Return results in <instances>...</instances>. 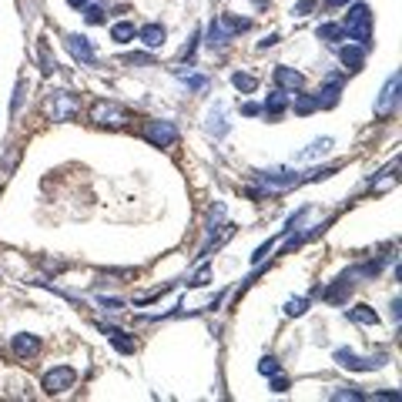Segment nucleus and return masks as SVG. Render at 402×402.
Here are the masks:
<instances>
[{
    "label": "nucleus",
    "mask_w": 402,
    "mask_h": 402,
    "mask_svg": "<svg viewBox=\"0 0 402 402\" xmlns=\"http://www.w3.org/2000/svg\"><path fill=\"white\" fill-rule=\"evenodd\" d=\"M342 31L345 37H352L359 47H372V10H369V3H352L349 7V14L342 20Z\"/></svg>",
    "instance_id": "obj_1"
},
{
    "label": "nucleus",
    "mask_w": 402,
    "mask_h": 402,
    "mask_svg": "<svg viewBox=\"0 0 402 402\" xmlns=\"http://www.w3.org/2000/svg\"><path fill=\"white\" fill-rule=\"evenodd\" d=\"M87 117L101 128H124L128 124V108H121L117 101H94Z\"/></svg>",
    "instance_id": "obj_2"
},
{
    "label": "nucleus",
    "mask_w": 402,
    "mask_h": 402,
    "mask_svg": "<svg viewBox=\"0 0 402 402\" xmlns=\"http://www.w3.org/2000/svg\"><path fill=\"white\" fill-rule=\"evenodd\" d=\"M144 141L151 144V148H174L178 144V128H174L171 121H161V117H154V121H144Z\"/></svg>",
    "instance_id": "obj_3"
},
{
    "label": "nucleus",
    "mask_w": 402,
    "mask_h": 402,
    "mask_svg": "<svg viewBox=\"0 0 402 402\" xmlns=\"http://www.w3.org/2000/svg\"><path fill=\"white\" fill-rule=\"evenodd\" d=\"M77 111H81V101L71 91H54L47 97V117L51 121H71Z\"/></svg>",
    "instance_id": "obj_4"
},
{
    "label": "nucleus",
    "mask_w": 402,
    "mask_h": 402,
    "mask_svg": "<svg viewBox=\"0 0 402 402\" xmlns=\"http://www.w3.org/2000/svg\"><path fill=\"white\" fill-rule=\"evenodd\" d=\"M74 383H77V372L71 369V365H54L51 372H44L40 389H44L47 396H60V392H67Z\"/></svg>",
    "instance_id": "obj_5"
},
{
    "label": "nucleus",
    "mask_w": 402,
    "mask_h": 402,
    "mask_svg": "<svg viewBox=\"0 0 402 402\" xmlns=\"http://www.w3.org/2000/svg\"><path fill=\"white\" fill-rule=\"evenodd\" d=\"M258 181L271 188V192H285V188H295L308 181V174H299V171H288V168H271V171H258Z\"/></svg>",
    "instance_id": "obj_6"
},
{
    "label": "nucleus",
    "mask_w": 402,
    "mask_h": 402,
    "mask_svg": "<svg viewBox=\"0 0 402 402\" xmlns=\"http://www.w3.org/2000/svg\"><path fill=\"white\" fill-rule=\"evenodd\" d=\"M335 362L349 369V372H376V369H383L385 365V355H372V359H362V355H355L352 349H339L335 352Z\"/></svg>",
    "instance_id": "obj_7"
},
{
    "label": "nucleus",
    "mask_w": 402,
    "mask_h": 402,
    "mask_svg": "<svg viewBox=\"0 0 402 402\" xmlns=\"http://www.w3.org/2000/svg\"><path fill=\"white\" fill-rule=\"evenodd\" d=\"M271 77H275V87H278V91H285V94H295V91H302V84H305L302 71H295V67H285V64H278Z\"/></svg>",
    "instance_id": "obj_8"
},
{
    "label": "nucleus",
    "mask_w": 402,
    "mask_h": 402,
    "mask_svg": "<svg viewBox=\"0 0 402 402\" xmlns=\"http://www.w3.org/2000/svg\"><path fill=\"white\" fill-rule=\"evenodd\" d=\"M399 74H392L389 81H385V87H383V97L376 101V115L379 117H389L392 115V108H396V101H399Z\"/></svg>",
    "instance_id": "obj_9"
},
{
    "label": "nucleus",
    "mask_w": 402,
    "mask_h": 402,
    "mask_svg": "<svg viewBox=\"0 0 402 402\" xmlns=\"http://www.w3.org/2000/svg\"><path fill=\"white\" fill-rule=\"evenodd\" d=\"M97 328L111 339V345H115L121 355H134V352H137V339H134V335H128V332H121V328H115V326H104V322Z\"/></svg>",
    "instance_id": "obj_10"
},
{
    "label": "nucleus",
    "mask_w": 402,
    "mask_h": 402,
    "mask_svg": "<svg viewBox=\"0 0 402 402\" xmlns=\"http://www.w3.org/2000/svg\"><path fill=\"white\" fill-rule=\"evenodd\" d=\"M10 349H14L17 359H37L40 355V339L37 335H31V332H20V335L10 339Z\"/></svg>",
    "instance_id": "obj_11"
},
{
    "label": "nucleus",
    "mask_w": 402,
    "mask_h": 402,
    "mask_svg": "<svg viewBox=\"0 0 402 402\" xmlns=\"http://www.w3.org/2000/svg\"><path fill=\"white\" fill-rule=\"evenodd\" d=\"M67 51H71V54H74L81 64H94V60H97L94 47H91V40L81 37V34H67Z\"/></svg>",
    "instance_id": "obj_12"
},
{
    "label": "nucleus",
    "mask_w": 402,
    "mask_h": 402,
    "mask_svg": "<svg viewBox=\"0 0 402 402\" xmlns=\"http://www.w3.org/2000/svg\"><path fill=\"white\" fill-rule=\"evenodd\" d=\"M339 91H342V74H332L326 77V84H322V91H319V108H335L339 104Z\"/></svg>",
    "instance_id": "obj_13"
},
{
    "label": "nucleus",
    "mask_w": 402,
    "mask_h": 402,
    "mask_svg": "<svg viewBox=\"0 0 402 402\" xmlns=\"http://www.w3.org/2000/svg\"><path fill=\"white\" fill-rule=\"evenodd\" d=\"M339 60L345 64V71H362L365 47H359V44H342V47H339Z\"/></svg>",
    "instance_id": "obj_14"
},
{
    "label": "nucleus",
    "mask_w": 402,
    "mask_h": 402,
    "mask_svg": "<svg viewBox=\"0 0 402 402\" xmlns=\"http://www.w3.org/2000/svg\"><path fill=\"white\" fill-rule=\"evenodd\" d=\"M137 37H141V44H144V47L158 51V47H165V40H168V31H165L161 24H144V27L137 31Z\"/></svg>",
    "instance_id": "obj_15"
},
{
    "label": "nucleus",
    "mask_w": 402,
    "mask_h": 402,
    "mask_svg": "<svg viewBox=\"0 0 402 402\" xmlns=\"http://www.w3.org/2000/svg\"><path fill=\"white\" fill-rule=\"evenodd\" d=\"M262 111H265L268 117L285 115V111H288V94H285V91H278V87H275V91H271V94L265 97V104H262Z\"/></svg>",
    "instance_id": "obj_16"
},
{
    "label": "nucleus",
    "mask_w": 402,
    "mask_h": 402,
    "mask_svg": "<svg viewBox=\"0 0 402 402\" xmlns=\"http://www.w3.org/2000/svg\"><path fill=\"white\" fill-rule=\"evenodd\" d=\"M332 144H335V141H332V137H315V141H312V144H308L305 151H299V154H295V161H315V158H319V154L332 151Z\"/></svg>",
    "instance_id": "obj_17"
},
{
    "label": "nucleus",
    "mask_w": 402,
    "mask_h": 402,
    "mask_svg": "<svg viewBox=\"0 0 402 402\" xmlns=\"http://www.w3.org/2000/svg\"><path fill=\"white\" fill-rule=\"evenodd\" d=\"M352 285H355V282H352V275H342V278H339L335 285L322 292V299H326V302H335V305H339V302L345 299V292H352Z\"/></svg>",
    "instance_id": "obj_18"
},
{
    "label": "nucleus",
    "mask_w": 402,
    "mask_h": 402,
    "mask_svg": "<svg viewBox=\"0 0 402 402\" xmlns=\"http://www.w3.org/2000/svg\"><path fill=\"white\" fill-rule=\"evenodd\" d=\"M315 37L322 40V44H342V40H345V31H342V24H319Z\"/></svg>",
    "instance_id": "obj_19"
},
{
    "label": "nucleus",
    "mask_w": 402,
    "mask_h": 402,
    "mask_svg": "<svg viewBox=\"0 0 402 402\" xmlns=\"http://www.w3.org/2000/svg\"><path fill=\"white\" fill-rule=\"evenodd\" d=\"M349 319H352L355 326H379V315H376V308H369V305L349 308Z\"/></svg>",
    "instance_id": "obj_20"
},
{
    "label": "nucleus",
    "mask_w": 402,
    "mask_h": 402,
    "mask_svg": "<svg viewBox=\"0 0 402 402\" xmlns=\"http://www.w3.org/2000/svg\"><path fill=\"white\" fill-rule=\"evenodd\" d=\"M228 40H231V34L225 31V24L215 17V20H211V27H208V47H211V51H215V47H225Z\"/></svg>",
    "instance_id": "obj_21"
},
{
    "label": "nucleus",
    "mask_w": 402,
    "mask_h": 402,
    "mask_svg": "<svg viewBox=\"0 0 402 402\" xmlns=\"http://www.w3.org/2000/svg\"><path fill=\"white\" fill-rule=\"evenodd\" d=\"M231 87L242 91V94H255V91H258V77L245 74V71H235V74H231Z\"/></svg>",
    "instance_id": "obj_22"
},
{
    "label": "nucleus",
    "mask_w": 402,
    "mask_h": 402,
    "mask_svg": "<svg viewBox=\"0 0 402 402\" xmlns=\"http://www.w3.org/2000/svg\"><path fill=\"white\" fill-rule=\"evenodd\" d=\"M208 131L215 134V137H221V134L228 131V121H225V108H221V104L208 111Z\"/></svg>",
    "instance_id": "obj_23"
},
{
    "label": "nucleus",
    "mask_w": 402,
    "mask_h": 402,
    "mask_svg": "<svg viewBox=\"0 0 402 402\" xmlns=\"http://www.w3.org/2000/svg\"><path fill=\"white\" fill-rule=\"evenodd\" d=\"M134 34H137V27H134L131 20H117L115 27H111V40H117V44H128V40H134Z\"/></svg>",
    "instance_id": "obj_24"
},
{
    "label": "nucleus",
    "mask_w": 402,
    "mask_h": 402,
    "mask_svg": "<svg viewBox=\"0 0 402 402\" xmlns=\"http://www.w3.org/2000/svg\"><path fill=\"white\" fill-rule=\"evenodd\" d=\"M312 111H319V97L295 91V115H312Z\"/></svg>",
    "instance_id": "obj_25"
},
{
    "label": "nucleus",
    "mask_w": 402,
    "mask_h": 402,
    "mask_svg": "<svg viewBox=\"0 0 402 402\" xmlns=\"http://www.w3.org/2000/svg\"><path fill=\"white\" fill-rule=\"evenodd\" d=\"M218 20L225 24V31H228L231 37H235V34H242V31H249V20H245V17H235V14H218Z\"/></svg>",
    "instance_id": "obj_26"
},
{
    "label": "nucleus",
    "mask_w": 402,
    "mask_h": 402,
    "mask_svg": "<svg viewBox=\"0 0 402 402\" xmlns=\"http://www.w3.org/2000/svg\"><path fill=\"white\" fill-rule=\"evenodd\" d=\"M332 399H335V402H342V399L362 402V399H365V392H359L355 385H342V389H335V392H332Z\"/></svg>",
    "instance_id": "obj_27"
},
{
    "label": "nucleus",
    "mask_w": 402,
    "mask_h": 402,
    "mask_svg": "<svg viewBox=\"0 0 402 402\" xmlns=\"http://www.w3.org/2000/svg\"><path fill=\"white\" fill-rule=\"evenodd\" d=\"M305 312H308V299H288L285 302V315H292V319H299Z\"/></svg>",
    "instance_id": "obj_28"
},
{
    "label": "nucleus",
    "mask_w": 402,
    "mask_h": 402,
    "mask_svg": "<svg viewBox=\"0 0 402 402\" xmlns=\"http://www.w3.org/2000/svg\"><path fill=\"white\" fill-rule=\"evenodd\" d=\"M84 20L87 24H104V7L101 3H87L84 7Z\"/></svg>",
    "instance_id": "obj_29"
},
{
    "label": "nucleus",
    "mask_w": 402,
    "mask_h": 402,
    "mask_svg": "<svg viewBox=\"0 0 402 402\" xmlns=\"http://www.w3.org/2000/svg\"><path fill=\"white\" fill-rule=\"evenodd\" d=\"M258 372H262V376H275V372H278V359H275V355H265V359L258 362Z\"/></svg>",
    "instance_id": "obj_30"
},
{
    "label": "nucleus",
    "mask_w": 402,
    "mask_h": 402,
    "mask_svg": "<svg viewBox=\"0 0 402 402\" xmlns=\"http://www.w3.org/2000/svg\"><path fill=\"white\" fill-rule=\"evenodd\" d=\"M312 10H315V0H299V3L292 7V14H295V17H308Z\"/></svg>",
    "instance_id": "obj_31"
},
{
    "label": "nucleus",
    "mask_w": 402,
    "mask_h": 402,
    "mask_svg": "<svg viewBox=\"0 0 402 402\" xmlns=\"http://www.w3.org/2000/svg\"><path fill=\"white\" fill-rule=\"evenodd\" d=\"M101 305L108 308V312H121V308H124V302H121V299H108V295H101Z\"/></svg>",
    "instance_id": "obj_32"
},
{
    "label": "nucleus",
    "mask_w": 402,
    "mask_h": 402,
    "mask_svg": "<svg viewBox=\"0 0 402 402\" xmlns=\"http://www.w3.org/2000/svg\"><path fill=\"white\" fill-rule=\"evenodd\" d=\"M271 389H275V392H285V389H288V379L275 372V376H271Z\"/></svg>",
    "instance_id": "obj_33"
},
{
    "label": "nucleus",
    "mask_w": 402,
    "mask_h": 402,
    "mask_svg": "<svg viewBox=\"0 0 402 402\" xmlns=\"http://www.w3.org/2000/svg\"><path fill=\"white\" fill-rule=\"evenodd\" d=\"M242 115L255 117V115H262V108H258V104H251V101H245V104H242Z\"/></svg>",
    "instance_id": "obj_34"
},
{
    "label": "nucleus",
    "mask_w": 402,
    "mask_h": 402,
    "mask_svg": "<svg viewBox=\"0 0 402 402\" xmlns=\"http://www.w3.org/2000/svg\"><path fill=\"white\" fill-rule=\"evenodd\" d=\"M275 44H278V34H268V37L258 44V51H268V47H275Z\"/></svg>",
    "instance_id": "obj_35"
},
{
    "label": "nucleus",
    "mask_w": 402,
    "mask_h": 402,
    "mask_svg": "<svg viewBox=\"0 0 402 402\" xmlns=\"http://www.w3.org/2000/svg\"><path fill=\"white\" fill-rule=\"evenodd\" d=\"M87 3H91V0H67V7H74V10H84Z\"/></svg>",
    "instance_id": "obj_36"
},
{
    "label": "nucleus",
    "mask_w": 402,
    "mask_h": 402,
    "mask_svg": "<svg viewBox=\"0 0 402 402\" xmlns=\"http://www.w3.org/2000/svg\"><path fill=\"white\" fill-rule=\"evenodd\" d=\"M328 7H345V3H349V0H326Z\"/></svg>",
    "instance_id": "obj_37"
},
{
    "label": "nucleus",
    "mask_w": 402,
    "mask_h": 402,
    "mask_svg": "<svg viewBox=\"0 0 402 402\" xmlns=\"http://www.w3.org/2000/svg\"><path fill=\"white\" fill-rule=\"evenodd\" d=\"M255 3H268V0H255Z\"/></svg>",
    "instance_id": "obj_38"
}]
</instances>
